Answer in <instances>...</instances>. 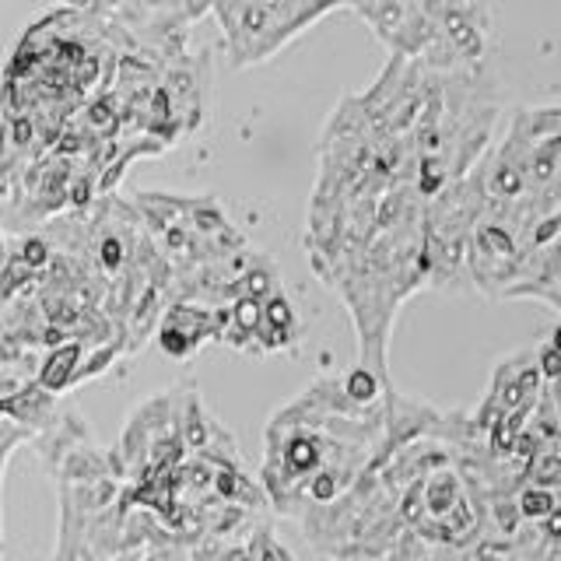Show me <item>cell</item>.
<instances>
[{
  "label": "cell",
  "instance_id": "cell-1",
  "mask_svg": "<svg viewBox=\"0 0 561 561\" xmlns=\"http://www.w3.org/2000/svg\"><path fill=\"white\" fill-rule=\"evenodd\" d=\"M330 382L312 386L306 397L277 411L267 428V460H263V488L274 502L277 513L309 519L323 508L337 505L344 495L355 491V484L373 470L379 460L376 453L397 449L403 438L390 435L397 403L382 411L373 403L341 397H327Z\"/></svg>",
  "mask_w": 561,
  "mask_h": 561
},
{
  "label": "cell",
  "instance_id": "cell-2",
  "mask_svg": "<svg viewBox=\"0 0 561 561\" xmlns=\"http://www.w3.org/2000/svg\"><path fill=\"white\" fill-rule=\"evenodd\" d=\"M225 309H210L197 302H172L158 320V344L169 358H190L204 341H221Z\"/></svg>",
  "mask_w": 561,
  "mask_h": 561
},
{
  "label": "cell",
  "instance_id": "cell-3",
  "mask_svg": "<svg viewBox=\"0 0 561 561\" xmlns=\"http://www.w3.org/2000/svg\"><path fill=\"white\" fill-rule=\"evenodd\" d=\"M215 561H263V554H260V530H256L250 540H242V543H232V548H225Z\"/></svg>",
  "mask_w": 561,
  "mask_h": 561
},
{
  "label": "cell",
  "instance_id": "cell-4",
  "mask_svg": "<svg viewBox=\"0 0 561 561\" xmlns=\"http://www.w3.org/2000/svg\"><path fill=\"white\" fill-rule=\"evenodd\" d=\"M551 347H558V351H561V327L554 330V341H551Z\"/></svg>",
  "mask_w": 561,
  "mask_h": 561
}]
</instances>
